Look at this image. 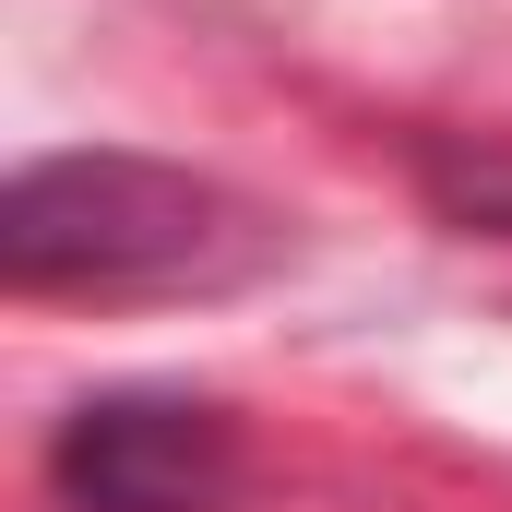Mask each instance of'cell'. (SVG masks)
Wrapping results in <instances>:
<instances>
[{
    "label": "cell",
    "instance_id": "cell-1",
    "mask_svg": "<svg viewBox=\"0 0 512 512\" xmlns=\"http://www.w3.org/2000/svg\"><path fill=\"white\" fill-rule=\"evenodd\" d=\"M274 262V215L155 167V155H36L0 191V274L24 298H167V286H239Z\"/></svg>",
    "mask_w": 512,
    "mask_h": 512
},
{
    "label": "cell",
    "instance_id": "cell-2",
    "mask_svg": "<svg viewBox=\"0 0 512 512\" xmlns=\"http://www.w3.org/2000/svg\"><path fill=\"white\" fill-rule=\"evenodd\" d=\"M48 489L72 512H227L239 429L191 393H96L48 441Z\"/></svg>",
    "mask_w": 512,
    "mask_h": 512
}]
</instances>
